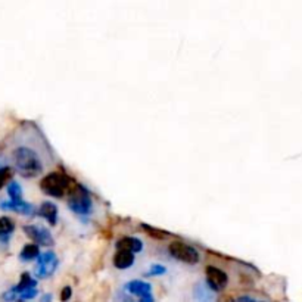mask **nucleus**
Segmentation results:
<instances>
[{
	"instance_id": "dca6fc26",
	"label": "nucleus",
	"mask_w": 302,
	"mask_h": 302,
	"mask_svg": "<svg viewBox=\"0 0 302 302\" xmlns=\"http://www.w3.org/2000/svg\"><path fill=\"white\" fill-rule=\"evenodd\" d=\"M8 193L11 199H22V189L16 181H11L8 186Z\"/></svg>"
},
{
	"instance_id": "20e7f679",
	"label": "nucleus",
	"mask_w": 302,
	"mask_h": 302,
	"mask_svg": "<svg viewBox=\"0 0 302 302\" xmlns=\"http://www.w3.org/2000/svg\"><path fill=\"white\" fill-rule=\"evenodd\" d=\"M171 257L179 259L181 262H186V264H196L199 261V254L195 248L189 246L187 243L184 242H173L168 248Z\"/></svg>"
},
{
	"instance_id": "7ed1b4c3",
	"label": "nucleus",
	"mask_w": 302,
	"mask_h": 302,
	"mask_svg": "<svg viewBox=\"0 0 302 302\" xmlns=\"http://www.w3.org/2000/svg\"><path fill=\"white\" fill-rule=\"evenodd\" d=\"M68 205L73 211L80 215H86L91 211V199L89 192L81 186H73L68 193Z\"/></svg>"
},
{
	"instance_id": "39448f33",
	"label": "nucleus",
	"mask_w": 302,
	"mask_h": 302,
	"mask_svg": "<svg viewBox=\"0 0 302 302\" xmlns=\"http://www.w3.org/2000/svg\"><path fill=\"white\" fill-rule=\"evenodd\" d=\"M39 265H37V277L40 279H46L49 276H52L56 267H58V258L53 252H45V254H40L39 255Z\"/></svg>"
},
{
	"instance_id": "1a4fd4ad",
	"label": "nucleus",
	"mask_w": 302,
	"mask_h": 302,
	"mask_svg": "<svg viewBox=\"0 0 302 302\" xmlns=\"http://www.w3.org/2000/svg\"><path fill=\"white\" fill-rule=\"evenodd\" d=\"M128 292H131L133 295L139 296L142 301L151 302L153 301V296H152V287L151 285L145 283V282H140V280H135L131 283L127 285Z\"/></svg>"
},
{
	"instance_id": "aec40b11",
	"label": "nucleus",
	"mask_w": 302,
	"mask_h": 302,
	"mask_svg": "<svg viewBox=\"0 0 302 302\" xmlns=\"http://www.w3.org/2000/svg\"><path fill=\"white\" fill-rule=\"evenodd\" d=\"M71 287H63V290H62V295H60V299L62 301H66V299H70L71 298Z\"/></svg>"
},
{
	"instance_id": "9d476101",
	"label": "nucleus",
	"mask_w": 302,
	"mask_h": 302,
	"mask_svg": "<svg viewBox=\"0 0 302 302\" xmlns=\"http://www.w3.org/2000/svg\"><path fill=\"white\" fill-rule=\"evenodd\" d=\"M135 252L127 251V249H118L115 257H114V265L120 270H125L130 269L135 262Z\"/></svg>"
},
{
	"instance_id": "6ab92c4d",
	"label": "nucleus",
	"mask_w": 302,
	"mask_h": 302,
	"mask_svg": "<svg viewBox=\"0 0 302 302\" xmlns=\"http://www.w3.org/2000/svg\"><path fill=\"white\" fill-rule=\"evenodd\" d=\"M165 269L162 265H152L151 272L148 273V276H156V274H164Z\"/></svg>"
},
{
	"instance_id": "2eb2a0df",
	"label": "nucleus",
	"mask_w": 302,
	"mask_h": 302,
	"mask_svg": "<svg viewBox=\"0 0 302 302\" xmlns=\"http://www.w3.org/2000/svg\"><path fill=\"white\" fill-rule=\"evenodd\" d=\"M12 176H14V170L11 166L0 168V189H3V186L12 179Z\"/></svg>"
},
{
	"instance_id": "a211bd4d",
	"label": "nucleus",
	"mask_w": 302,
	"mask_h": 302,
	"mask_svg": "<svg viewBox=\"0 0 302 302\" xmlns=\"http://www.w3.org/2000/svg\"><path fill=\"white\" fill-rule=\"evenodd\" d=\"M36 295H37V289H36V286H32L25 289V290H22V292L19 293L18 298H19V299H32Z\"/></svg>"
},
{
	"instance_id": "f8f14e48",
	"label": "nucleus",
	"mask_w": 302,
	"mask_h": 302,
	"mask_svg": "<svg viewBox=\"0 0 302 302\" xmlns=\"http://www.w3.org/2000/svg\"><path fill=\"white\" fill-rule=\"evenodd\" d=\"M14 228H15V223L9 217H0V241H8Z\"/></svg>"
},
{
	"instance_id": "ddd939ff",
	"label": "nucleus",
	"mask_w": 302,
	"mask_h": 302,
	"mask_svg": "<svg viewBox=\"0 0 302 302\" xmlns=\"http://www.w3.org/2000/svg\"><path fill=\"white\" fill-rule=\"evenodd\" d=\"M117 248L118 249H127V251H131V252H139V251H142L143 245L136 238H124L117 243Z\"/></svg>"
},
{
	"instance_id": "f257e3e1",
	"label": "nucleus",
	"mask_w": 302,
	"mask_h": 302,
	"mask_svg": "<svg viewBox=\"0 0 302 302\" xmlns=\"http://www.w3.org/2000/svg\"><path fill=\"white\" fill-rule=\"evenodd\" d=\"M12 161L16 171L25 179H32L43 173V162L39 153L30 146H15L12 151Z\"/></svg>"
},
{
	"instance_id": "4468645a",
	"label": "nucleus",
	"mask_w": 302,
	"mask_h": 302,
	"mask_svg": "<svg viewBox=\"0 0 302 302\" xmlns=\"http://www.w3.org/2000/svg\"><path fill=\"white\" fill-rule=\"evenodd\" d=\"M40 255V249H39V243H30V245H25L21 251V259L22 261H31L34 258H39Z\"/></svg>"
},
{
	"instance_id": "423d86ee",
	"label": "nucleus",
	"mask_w": 302,
	"mask_h": 302,
	"mask_svg": "<svg viewBox=\"0 0 302 302\" xmlns=\"http://www.w3.org/2000/svg\"><path fill=\"white\" fill-rule=\"evenodd\" d=\"M205 273H207V283H208L210 289L215 290V292H220V290H223L227 286L228 277H227V274L223 270L210 265V267H207V272Z\"/></svg>"
},
{
	"instance_id": "9b49d317",
	"label": "nucleus",
	"mask_w": 302,
	"mask_h": 302,
	"mask_svg": "<svg viewBox=\"0 0 302 302\" xmlns=\"http://www.w3.org/2000/svg\"><path fill=\"white\" fill-rule=\"evenodd\" d=\"M39 214H40L42 217H45L46 220H47L52 226H55V224H56L58 208L55 207V204H52V202H43V204L40 205Z\"/></svg>"
},
{
	"instance_id": "0eeeda50",
	"label": "nucleus",
	"mask_w": 302,
	"mask_h": 302,
	"mask_svg": "<svg viewBox=\"0 0 302 302\" xmlns=\"http://www.w3.org/2000/svg\"><path fill=\"white\" fill-rule=\"evenodd\" d=\"M24 231H25V234L30 238L31 241L39 243V245H46V246L53 245V238H52L50 231L43 228V227L25 226L24 227Z\"/></svg>"
},
{
	"instance_id": "f3484780",
	"label": "nucleus",
	"mask_w": 302,
	"mask_h": 302,
	"mask_svg": "<svg viewBox=\"0 0 302 302\" xmlns=\"http://www.w3.org/2000/svg\"><path fill=\"white\" fill-rule=\"evenodd\" d=\"M143 230H146V233L148 234H151L153 238H156V239H165L170 236V233H166V231H162V230H158V228H153V227L148 226V224H143Z\"/></svg>"
},
{
	"instance_id": "6e6552de",
	"label": "nucleus",
	"mask_w": 302,
	"mask_h": 302,
	"mask_svg": "<svg viewBox=\"0 0 302 302\" xmlns=\"http://www.w3.org/2000/svg\"><path fill=\"white\" fill-rule=\"evenodd\" d=\"M0 208H2V210H9V211L19 212V214H24V215H32V214H34L32 205L24 202L22 199L3 200V202H0Z\"/></svg>"
},
{
	"instance_id": "f03ea898",
	"label": "nucleus",
	"mask_w": 302,
	"mask_h": 302,
	"mask_svg": "<svg viewBox=\"0 0 302 302\" xmlns=\"http://www.w3.org/2000/svg\"><path fill=\"white\" fill-rule=\"evenodd\" d=\"M40 187L49 196L62 197L70 189V179L60 173H52L40 181Z\"/></svg>"
}]
</instances>
